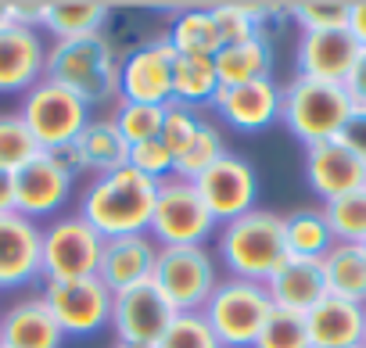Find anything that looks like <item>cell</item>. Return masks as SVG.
<instances>
[{"mask_svg": "<svg viewBox=\"0 0 366 348\" xmlns=\"http://www.w3.org/2000/svg\"><path fill=\"white\" fill-rule=\"evenodd\" d=\"M212 111L223 129L230 133H266L280 126V83L277 79H255L244 86H219Z\"/></svg>", "mask_w": 366, "mask_h": 348, "instance_id": "9a60e30c", "label": "cell"}, {"mask_svg": "<svg viewBox=\"0 0 366 348\" xmlns=\"http://www.w3.org/2000/svg\"><path fill=\"white\" fill-rule=\"evenodd\" d=\"M345 94H348L352 108H366V51H362L359 65L352 69V76L345 79Z\"/></svg>", "mask_w": 366, "mask_h": 348, "instance_id": "7bdbcfd3", "label": "cell"}, {"mask_svg": "<svg viewBox=\"0 0 366 348\" xmlns=\"http://www.w3.org/2000/svg\"><path fill=\"white\" fill-rule=\"evenodd\" d=\"M44 230L40 223L4 212L0 216V291H22L44 280Z\"/></svg>", "mask_w": 366, "mask_h": 348, "instance_id": "2e32d148", "label": "cell"}, {"mask_svg": "<svg viewBox=\"0 0 366 348\" xmlns=\"http://www.w3.org/2000/svg\"><path fill=\"white\" fill-rule=\"evenodd\" d=\"M11 26V0H0V29Z\"/></svg>", "mask_w": 366, "mask_h": 348, "instance_id": "bcb514c9", "label": "cell"}, {"mask_svg": "<svg viewBox=\"0 0 366 348\" xmlns=\"http://www.w3.org/2000/svg\"><path fill=\"white\" fill-rule=\"evenodd\" d=\"M129 169H137L140 177L162 184L169 177H176V154L162 144V140H144V144H133L129 147Z\"/></svg>", "mask_w": 366, "mask_h": 348, "instance_id": "ab89813d", "label": "cell"}, {"mask_svg": "<svg viewBox=\"0 0 366 348\" xmlns=\"http://www.w3.org/2000/svg\"><path fill=\"white\" fill-rule=\"evenodd\" d=\"M76 147H79L83 165H86V180L101 177V172H115V169H122L129 161V144L119 133L112 115H90V122L79 133Z\"/></svg>", "mask_w": 366, "mask_h": 348, "instance_id": "484cf974", "label": "cell"}, {"mask_svg": "<svg viewBox=\"0 0 366 348\" xmlns=\"http://www.w3.org/2000/svg\"><path fill=\"white\" fill-rule=\"evenodd\" d=\"M112 119L119 126V133L126 136V144H144V140H158L162 136V119L165 108L158 104H137V101H115Z\"/></svg>", "mask_w": 366, "mask_h": 348, "instance_id": "836d02e7", "label": "cell"}, {"mask_svg": "<svg viewBox=\"0 0 366 348\" xmlns=\"http://www.w3.org/2000/svg\"><path fill=\"white\" fill-rule=\"evenodd\" d=\"M119 65H122V58L115 54L112 40L104 33H97V36H83V40L47 44L44 79L72 90L90 108H104V104L119 101Z\"/></svg>", "mask_w": 366, "mask_h": 348, "instance_id": "3957f363", "label": "cell"}, {"mask_svg": "<svg viewBox=\"0 0 366 348\" xmlns=\"http://www.w3.org/2000/svg\"><path fill=\"white\" fill-rule=\"evenodd\" d=\"M40 294L58 319L65 337H94L112 327V302L115 294L104 287L101 277H76V280H40Z\"/></svg>", "mask_w": 366, "mask_h": 348, "instance_id": "9c48e42d", "label": "cell"}, {"mask_svg": "<svg viewBox=\"0 0 366 348\" xmlns=\"http://www.w3.org/2000/svg\"><path fill=\"white\" fill-rule=\"evenodd\" d=\"M284 241H287V255L295 259H323L334 244L330 227L323 219L320 205H305L284 216Z\"/></svg>", "mask_w": 366, "mask_h": 348, "instance_id": "f546056e", "label": "cell"}, {"mask_svg": "<svg viewBox=\"0 0 366 348\" xmlns=\"http://www.w3.org/2000/svg\"><path fill=\"white\" fill-rule=\"evenodd\" d=\"M305 330L312 348H359L366 344V305L327 294L305 312Z\"/></svg>", "mask_w": 366, "mask_h": 348, "instance_id": "7402d4cb", "label": "cell"}, {"mask_svg": "<svg viewBox=\"0 0 366 348\" xmlns=\"http://www.w3.org/2000/svg\"><path fill=\"white\" fill-rule=\"evenodd\" d=\"M154 262H158V244L151 241V234L108 237L104 248H101L97 277H101L104 287L115 294V291L147 284V280L154 277Z\"/></svg>", "mask_w": 366, "mask_h": 348, "instance_id": "44dd1931", "label": "cell"}, {"mask_svg": "<svg viewBox=\"0 0 366 348\" xmlns=\"http://www.w3.org/2000/svg\"><path fill=\"white\" fill-rule=\"evenodd\" d=\"M209 216L223 227L252 209H259V172L248 158L241 154H223L212 169H205L202 177L194 180Z\"/></svg>", "mask_w": 366, "mask_h": 348, "instance_id": "4fadbf2b", "label": "cell"}, {"mask_svg": "<svg viewBox=\"0 0 366 348\" xmlns=\"http://www.w3.org/2000/svg\"><path fill=\"white\" fill-rule=\"evenodd\" d=\"M176 319L172 302L154 287V280L115 291L112 302V330H115V344H129V348H151L165 327Z\"/></svg>", "mask_w": 366, "mask_h": 348, "instance_id": "5bb4252c", "label": "cell"}, {"mask_svg": "<svg viewBox=\"0 0 366 348\" xmlns=\"http://www.w3.org/2000/svg\"><path fill=\"white\" fill-rule=\"evenodd\" d=\"M320 209H323V219H327L330 237L337 244H362L366 241V187L341 194Z\"/></svg>", "mask_w": 366, "mask_h": 348, "instance_id": "1f68e13d", "label": "cell"}, {"mask_svg": "<svg viewBox=\"0 0 366 348\" xmlns=\"http://www.w3.org/2000/svg\"><path fill=\"white\" fill-rule=\"evenodd\" d=\"M219 94V76L212 58H176L172 69V101L183 108L205 111Z\"/></svg>", "mask_w": 366, "mask_h": 348, "instance_id": "f1b7e54d", "label": "cell"}, {"mask_svg": "<svg viewBox=\"0 0 366 348\" xmlns=\"http://www.w3.org/2000/svg\"><path fill=\"white\" fill-rule=\"evenodd\" d=\"M212 252L219 259L223 277L266 284L277 273V266L287 259L284 216L273 209H252L216 230Z\"/></svg>", "mask_w": 366, "mask_h": 348, "instance_id": "7a4b0ae2", "label": "cell"}, {"mask_svg": "<svg viewBox=\"0 0 366 348\" xmlns=\"http://www.w3.org/2000/svg\"><path fill=\"white\" fill-rule=\"evenodd\" d=\"M65 334L40 291H26L0 309V348H61Z\"/></svg>", "mask_w": 366, "mask_h": 348, "instance_id": "ffe728a7", "label": "cell"}, {"mask_svg": "<svg viewBox=\"0 0 366 348\" xmlns=\"http://www.w3.org/2000/svg\"><path fill=\"white\" fill-rule=\"evenodd\" d=\"M11 187H15V212L40 223V219H58L65 216L69 202L79 191V180L69 177V172L47 154H33L26 165H19L11 172Z\"/></svg>", "mask_w": 366, "mask_h": 348, "instance_id": "8fae6325", "label": "cell"}, {"mask_svg": "<svg viewBox=\"0 0 366 348\" xmlns=\"http://www.w3.org/2000/svg\"><path fill=\"white\" fill-rule=\"evenodd\" d=\"M11 22L40 29V22H44V0H11Z\"/></svg>", "mask_w": 366, "mask_h": 348, "instance_id": "b9f144b4", "label": "cell"}, {"mask_svg": "<svg viewBox=\"0 0 366 348\" xmlns=\"http://www.w3.org/2000/svg\"><path fill=\"white\" fill-rule=\"evenodd\" d=\"M154 287L172 302L176 312H202L212 291L223 280L219 259L209 244H187V248H158L154 262Z\"/></svg>", "mask_w": 366, "mask_h": 348, "instance_id": "52a82bcc", "label": "cell"}, {"mask_svg": "<svg viewBox=\"0 0 366 348\" xmlns=\"http://www.w3.org/2000/svg\"><path fill=\"white\" fill-rule=\"evenodd\" d=\"M115 348H129V344H115Z\"/></svg>", "mask_w": 366, "mask_h": 348, "instance_id": "c3c4849f", "label": "cell"}, {"mask_svg": "<svg viewBox=\"0 0 366 348\" xmlns=\"http://www.w3.org/2000/svg\"><path fill=\"white\" fill-rule=\"evenodd\" d=\"M151 348H219V341L202 312H176V319Z\"/></svg>", "mask_w": 366, "mask_h": 348, "instance_id": "8d00e7d4", "label": "cell"}, {"mask_svg": "<svg viewBox=\"0 0 366 348\" xmlns=\"http://www.w3.org/2000/svg\"><path fill=\"white\" fill-rule=\"evenodd\" d=\"M269 312H273V298L266 284L237 280V277H223L202 309L219 348H252Z\"/></svg>", "mask_w": 366, "mask_h": 348, "instance_id": "5b68a950", "label": "cell"}, {"mask_svg": "<svg viewBox=\"0 0 366 348\" xmlns=\"http://www.w3.org/2000/svg\"><path fill=\"white\" fill-rule=\"evenodd\" d=\"M305 184L320 198V205H327L341 194L366 187V165L341 140L312 144L305 147Z\"/></svg>", "mask_w": 366, "mask_h": 348, "instance_id": "d6986e66", "label": "cell"}, {"mask_svg": "<svg viewBox=\"0 0 366 348\" xmlns=\"http://www.w3.org/2000/svg\"><path fill=\"white\" fill-rule=\"evenodd\" d=\"M0 309H4V305H0Z\"/></svg>", "mask_w": 366, "mask_h": 348, "instance_id": "f907efd6", "label": "cell"}, {"mask_svg": "<svg viewBox=\"0 0 366 348\" xmlns=\"http://www.w3.org/2000/svg\"><path fill=\"white\" fill-rule=\"evenodd\" d=\"M165 36H169L176 58H216V51H219V33H216L209 4L172 8Z\"/></svg>", "mask_w": 366, "mask_h": 348, "instance_id": "d4e9b609", "label": "cell"}, {"mask_svg": "<svg viewBox=\"0 0 366 348\" xmlns=\"http://www.w3.org/2000/svg\"><path fill=\"white\" fill-rule=\"evenodd\" d=\"M33 154H40V147H36L29 126L22 122V115L19 111H0V169L15 172Z\"/></svg>", "mask_w": 366, "mask_h": 348, "instance_id": "d590c367", "label": "cell"}, {"mask_svg": "<svg viewBox=\"0 0 366 348\" xmlns=\"http://www.w3.org/2000/svg\"><path fill=\"white\" fill-rule=\"evenodd\" d=\"M252 348H312L309 330H305V316L273 305V312L259 327V337H255Z\"/></svg>", "mask_w": 366, "mask_h": 348, "instance_id": "e575fe53", "label": "cell"}, {"mask_svg": "<svg viewBox=\"0 0 366 348\" xmlns=\"http://www.w3.org/2000/svg\"><path fill=\"white\" fill-rule=\"evenodd\" d=\"M348 33L355 36V44L366 51V0H352L348 11Z\"/></svg>", "mask_w": 366, "mask_h": 348, "instance_id": "ee69618b", "label": "cell"}, {"mask_svg": "<svg viewBox=\"0 0 366 348\" xmlns=\"http://www.w3.org/2000/svg\"><path fill=\"white\" fill-rule=\"evenodd\" d=\"M212 11V22H216V33H219V47H234V44H244L255 33V19H252V8L241 4V0H223V4H209Z\"/></svg>", "mask_w": 366, "mask_h": 348, "instance_id": "74e56055", "label": "cell"}, {"mask_svg": "<svg viewBox=\"0 0 366 348\" xmlns=\"http://www.w3.org/2000/svg\"><path fill=\"white\" fill-rule=\"evenodd\" d=\"M212 65H216L219 86H244L255 79H273V47L266 40L252 36L244 44L219 47Z\"/></svg>", "mask_w": 366, "mask_h": 348, "instance_id": "4316f807", "label": "cell"}, {"mask_svg": "<svg viewBox=\"0 0 366 348\" xmlns=\"http://www.w3.org/2000/svg\"><path fill=\"white\" fill-rule=\"evenodd\" d=\"M323 266V280H327V294L366 305V255L362 244H330V252L320 259Z\"/></svg>", "mask_w": 366, "mask_h": 348, "instance_id": "83f0119b", "label": "cell"}, {"mask_svg": "<svg viewBox=\"0 0 366 348\" xmlns=\"http://www.w3.org/2000/svg\"><path fill=\"white\" fill-rule=\"evenodd\" d=\"M202 115H205V111H194V108H183V104L169 101V104H165V119H162V136H158V140L179 158L183 151L191 147Z\"/></svg>", "mask_w": 366, "mask_h": 348, "instance_id": "f35d334b", "label": "cell"}, {"mask_svg": "<svg viewBox=\"0 0 366 348\" xmlns=\"http://www.w3.org/2000/svg\"><path fill=\"white\" fill-rule=\"evenodd\" d=\"M348 11L352 0H298V4H287L291 26H298V33H341L348 29Z\"/></svg>", "mask_w": 366, "mask_h": 348, "instance_id": "d6a6232c", "label": "cell"}, {"mask_svg": "<svg viewBox=\"0 0 366 348\" xmlns=\"http://www.w3.org/2000/svg\"><path fill=\"white\" fill-rule=\"evenodd\" d=\"M266 291H269L277 309H291V312L305 316L312 305H320L327 298V280H323L320 259H295V255H287L277 266V273L266 280Z\"/></svg>", "mask_w": 366, "mask_h": 348, "instance_id": "cb8c5ba5", "label": "cell"}, {"mask_svg": "<svg viewBox=\"0 0 366 348\" xmlns=\"http://www.w3.org/2000/svg\"><path fill=\"white\" fill-rule=\"evenodd\" d=\"M154 194L158 184L140 177L137 169L122 165L115 172L83 180L79 187V216L108 241V237H126V234H147L151 212H154Z\"/></svg>", "mask_w": 366, "mask_h": 348, "instance_id": "6da1fadb", "label": "cell"}, {"mask_svg": "<svg viewBox=\"0 0 366 348\" xmlns=\"http://www.w3.org/2000/svg\"><path fill=\"white\" fill-rule=\"evenodd\" d=\"M219 223L209 216L198 187L191 180L169 177L158 184L154 212L147 223V234L158 248H187V244H209L216 237Z\"/></svg>", "mask_w": 366, "mask_h": 348, "instance_id": "8992f818", "label": "cell"}, {"mask_svg": "<svg viewBox=\"0 0 366 348\" xmlns=\"http://www.w3.org/2000/svg\"><path fill=\"white\" fill-rule=\"evenodd\" d=\"M227 151H230V147H227V129H223L216 119L202 115V122H198V133H194L191 147L176 158V177L194 184V180L202 177V172H205V169H212Z\"/></svg>", "mask_w": 366, "mask_h": 348, "instance_id": "4dcf8cb0", "label": "cell"}, {"mask_svg": "<svg viewBox=\"0 0 366 348\" xmlns=\"http://www.w3.org/2000/svg\"><path fill=\"white\" fill-rule=\"evenodd\" d=\"M359 348H366V344H359Z\"/></svg>", "mask_w": 366, "mask_h": 348, "instance_id": "681fc988", "label": "cell"}, {"mask_svg": "<svg viewBox=\"0 0 366 348\" xmlns=\"http://www.w3.org/2000/svg\"><path fill=\"white\" fill-rule=\"evenodd\" d=\"M337 140L366 165V108H352V111H348V119H345Z\"/></svg>", "mask_w": 366, "mask_h": 348, "instance_id": "60d3db41", "label": "cell"}, {"mask_svg": "<svg viewBox=\"0 0 366 348\" xmlns=\"http://www.w3.org/2000/svg\"><path fill=\"white\" fill-rule=\"evenodd\" d=\"M359 58H362V47L355 44V36L348 29H341V33H298L295 76L345 86V79L352 76Z\"/></svg>", "mask_w": 366, "mask_h": 348, "instance_id": "e0dca14e", "label": "cell"}, {"mask_svg": "<svg viewBox=\"0 0 366 348\" xmlns=\"http://www.w3.org/2000/svg\"><path fill=\"white\" fill-rule=\"evenodd\" d=\"M40 230H44V244H40V252H44V280L97 277L104 237L79 212H65V216L44 223Z\"/></svg>", "mask_w": 366, "mask_h": 348, "instance_id": "30bf717a", "label": "cell"}, {"mask_svg": "<svg viewBox=\"0 0 366 348\" xmlns=\"http://www.w3.org/2000/svg\"><path fill=\"white\" fill-rule=\"evenodd\" d=\"M348 111H352V101L345 86L337 83H316L305 76H291L280 86V126L302 147L337 140Z\"/></svg>", "mask_w": 366, "mask_h": 348, "instance_id": "277c9868", "label": "cell"}, {"mask_svg": "<svg viewBox=\"0 0 366 348\" xmlns=\"http://www.w3.org/2000/svg\"><path fill=\"white\" fill-rule=\"evenodd\" d=\"M15 212V187H11V172L0 169V216Z\"/></svg>", "mask_w": 366, "mask_h": 348, "instance_id": "f6af8a7d", "label": "cell"}, {"mask_svg": "<svg viewBox=\"0 0 366 348\" xmlns=\"http://www.w3.org/2000/svg\"><path fill=\"white\" fill-rule=\"evenodd\" d=\"M19 115L29 126L40 151H58V147L79 140V133L90 122V104L83 97H76L72 90H65L51 79H40L33 90L22 94Z\"/></svg>", "mask_w": 366, "mask_h": 348, "instance_id": "ba28073f", "label": "cell"}, {"mask_svg": "<svg viewBox=\"0 0 366 348\" xmlns=\"http://www.w3.org/2000/svg\"><path fill=\"white\" fill-rule=\"evenodd\" d=\"M362 255H366V241H362Z\"/></svg>", "mask_w": 366, "mask_h": 348, "instance_id": "7dc6e473", "label": "cell"}, {"mask_svg": "<svg viewBox=\"0 0 366 348\" xmlns=\"http://www.w3.org/2000/svg\"><path fill=\"white\" fill-rule=\"evenodd\" d=\"M172 69H176V51L162 33H154L147 44L129 51L119 65V101H137V104H158L165 108L172 101Z\"/></svg>", "mask_w": 366, "mask_h": 348, "instance_id": "7c38bea8", "label": "cell"}, {"mask_svg": "<svg viewBox=\"0 0 366 348\" xmlns=\"http://www.w3.org/2000/svg\"><path fill=\"white\" fill-rule=\"evenodd\" d=\"M47 65V36L29 26H4L0 29V94L22 97L44 79Z\"/></svg>", "mask_w": 366, "mask_h": 348, "instance_id": "ac0fdd59", "label": "cell"}, {"mask_svg": "<svg viewBox=\"0 0 366 348\" xmlns=\"http://www.w3.org/2000/svg\"><path fill=\"white\" fill-rule=\"evenodd\" d=\"M112 15L115 4H108V0H44L40 33L47 36V44L83 40V36L108 33Z\"/></svg>", "mask_w": 366, "mask_h": 348, "instance_id": "603a6c76", "label": "cell"}]
</instances>
